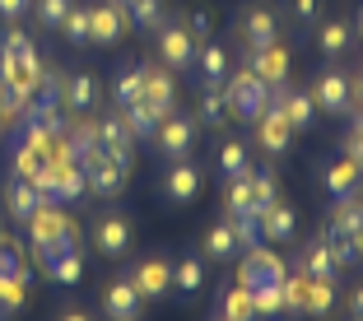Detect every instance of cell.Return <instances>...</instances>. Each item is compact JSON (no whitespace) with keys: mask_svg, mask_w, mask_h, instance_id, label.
<instances>
[{"mask_svg":"<svg viewBox=\"0 0 363 321\" xmlns=\"http://www.w3.org/2000/svg\"><path fill=\"white\" fill-rule=\"evenodd\" d=\"M270 107H279V112H284V121L294 130H308L312 121V112H317V103H312L308 94H294V89H284V84H270Z\"/></svg>","mask_w":363,"mask_h":321,"instance_id":"30bf717a","label":"cell"},{"mask_svg":"<svg viewBox=\"0 0 363 321\" xmlns=\"http://www.w3.org/2000/svg\"><path fill=\"white\" fill-rule=\"evenodd\" d=\"M47 279H56V284H79L84 279V261H79V252H65V257L47 261Z\"/></svg>","mask_w":363,"mask_h":321,"instance_id":"1f68e13d","label":"cell"},{"mask_svg":"<svg viewBox=\"0 0 363 321\" xmlns=\"http://www.w3.org/2000/svg\"><path fill=\"white\" fill-rule=\"evenodd\" d=\"M303 270H308L312 279H335L340 270H335V261H331V247H326V233L317 237V242L303 252Z\"/></svg>","mask_w":363,"mask_h":321,"instance_id":"4316f807","label":"cell"},{"mask_svg":"<svg viewBox=\"0 0 363 321\" xmlns=\"http://www.w3.org/2000/svg\"><path fill=\"white\" fill-rule=\"evenodd\" d=\"M14 177H23V182H33V186H43V177H47V154L33 145V140H19L14 145Z\"/></svg>","mask_w":363,"mask_h":321,"instance_id":"44dd1931","label":"cell"},{"mask_svg":"<svg viewBox=\"0 0 363 321\" xmlns=\"http://www.w3.org/2000/svg\"><path fill=\"white\" fill-rule=\"evenodd\" d=\"M154 145H159V154L163 159H186L191 154V145H196V126H191V117H159V126H154Z\"/></svg>","mask_w":363,"mask_h":321,"instance_id":"277c9868","label":"cell"},{"mask_svg":"<svg viewBox=\"0 0 363 321\" xmlns=\"http://www.w3.org/2000/svg\"><path fill=\"white\" fill-rule=\"evenodd\" d=\"M98 140H103V154H107V159H117L121 168H130V145H135V135H130V126L121 121V112H117V117H103V121H98Z\"/></svg>","mask_w":363,"mask_h":321,"instance_id":"8fae6325","label":"cell"},{"mask_svg":"<svg viewBox=\"0 0 363 321\" xmlns=\"http://www.w3.org/2000/svg\"><path fill=\"white\" fill-rule=\"evenodd\" d=\"M61 33H65V43H70V47H84L89 43V10H84V5H70V10H65Z\"/></svg>","mask_w":363,"mask_h":321,"instance_id":"d590c367","label":"cell"},{"mask_svg":"<svg viewBox=\"0 0 363 321\" xmlns=\"http://www.w3.org/2000/svg\"><path fill=\"white\" fill-rule=\"evenodd\" d=\"M326 247H331L335 270H350L354 261H359V252H354V237H350V233H331V228H326Z\"/></svg>","mask_w":363,"mask_h":321,"instance_id":"ab89813d","label":"cell"},{"mask_svg":"<svg viewBox=\"0 0 363 321\" xmlns=\"http://www.w3.org/2000/svg\"><path fill=\"white\" fill-rule=\"evenodd\" d=\"M117 5H130V0H117Z\"/></svg>","mask_w":363,"mask_h":321,"instance_id":"9f6ffc18","label":"cell"},{"mask_svg":"<svg viewBox=\"0 0 363 321\" xmlns=\"http://www.w3.org/2000/svg\"><path fill=\"white\" fill-rule=\"evenodd\" d=\"M354 126H363V112H359V117H354Z\"/></svg>","mask_w":363,"mask_h":321,"instance_id":"11a10c76","label":"cell"},{"mask_svg":"<svg viewBox=\"0 0 363 321\" xmlns=\"http://www.w3.org/2000/svg\"><path fill=\"white\" fill-rule=\"evenodd\" d=\"M130 284L140 289V298H163V293L172 289V266L163 257H145L130 270Z\"/></svg>","mask_w":363,"mask_h":321,"instance_id":"9c48e42d","label":"cell"},{"mask_svg":"<svg viewBox=\"0 0 363 321\" xmlns=\"http://www.w3.org/2000/svg\"><path fill=\"white\" fill-rule=\"evenodd\" d=\"M317 43H321V52H326V56H340L345 43H350V23H345V19H326Z\"/></svg>","mask_w":363,"mask_h":321,"instance_id":"74e56055","label":"cell"},{"mask_svg":"<svg viewBox=\"0 0 363 321\" xmlns=\"http://www.w3.org/2000/svg\"><path fill=\"white\" fill-rule=\"evenodd\" d=\"M140 84H145V65H140V70H121V75L112 79V103L117 107L140 103Z\"/></svg>","mask_w":363,"mask_h":321,"instance_id":"d6a6232c","label":"cell"},{"mask_svg":"<svg viewBox=\"0 0 363 321\" xmlns=\"http://www.w3.org/2000/svg\"><path fill=\"white\" fill-rule=\"evenodd\" d=\"M350 98H359V103H363V75H359V79L350 84Z\"/></svg>","mask_w":363,"mask_h":321,"instance_id":"db71d44e","label":"cell"},{"mask_svg":"<svg viewBox=\"0 0 363 321\" xmlns=\"http://www.w3.org/2000/svg\"><path fill=\"white\" fill-rule=\"evenodd\" d=\"M201 196V168L186 159H172L168 177H163V201L168 205H191Z\"/></svg>","mask_w":363,"mask_h":321,"instance_id":"52a82bcc","label":"cell"},{"mask_svg":"<svg viewBox=\"0 0 363 321\" xmlns=\"http://www.w3.org/2000/svg\"><path fill=\"white\" fill-rule=\"evenodd\" d=\"M84 182H89V191H98V196H121V186H126V177H130V168H121L117 159H107L103 150L98 154H89L84 163Z\"/></svg>","mask_w":363,"mask_h":321,"instance_id":"5b68a950","label":"cell"},{"mask_svg":"<svg viewBox=\"0 0 363 321\" xmlns=\"http://www.w3.org/2000/svg\"><path fill=\"white\" fill-rule=\"evenodd\" d=\"M224 103L233 107V117L238 121H257L261 112L270 107V84L247 65V70H238L233 79H228V89H224Z\"/></svg>","mask_w":363,"mask_h":321,"instance_id":"7a4b0ae2","label":"cell"},{"mask_svg":"<svg viewBox=\"0 0 363 321\" xmlns=\"http://www.w3.org/2000/svg\"><path fill=\"white\" fill-rule=\"evenodd\" d=\"M201 284H205V266L196 257H186V261L172 266V289H177V293H196Z\"/></svg>","mask_w":363,"mask_h":321,"instance_id":"e575fe53","label":"cell"},{"mask_svg":"<svg viewBox=\"0 0 363 321\" xmlns=\"http://www.w3.org/2000/svg\"><path fill=\"white\" fill-rule=\"evenodd\" d=\"M70 5H75V0H38V23H43V28H61Z\"/></svg>","mask_w":363,"mask_h":321,"instance_id":"f6af8a7d","label":"cell"},{"mask_svg":"<svg viewBox=\"0 0 363 321\" xmlns=\"http://www.w3.org/2000/svg\"><path fill=\"white\" fill-rule=\"evenodd\" d=\"M354 186H359V163L354 159H335L331 168H326V191H331V201L354 196Z\"/></svg>","mask_w":363,"mask_h":321,"instance_id":"d4e9b609","label":"cell"},{"mask_svg":"<svg viewBox=\"0 0 363 321\" xmlns=\"http://www.w3.org/2000/svg\"><path fill=\"white\" fill-rule=\"evenodd\" d=\"M312 103L326 107V112H345V107H350V79H345L340 70H326V75L317 79V94H312Z\"/></svg>","mask_w":363,"mask_h":321,"instance_id":"ffe728a7","label":"cell"},{"mask_svg":"<svg viewBox=\"0 0 363 321\" xmlns=\"http://www.w3.org/2000/svg\"><path fill=\"white\" fill-rule=\"evenodd\" d=\"M224 205H228V214H257V205H252V172H238V177L224 182Z\"/></svg>","mask_w":363,"mask_h":321,"instance_id":"484cf974","label":"cell"},{"mask_svg":"<svg viewBox=\"0 0 363 321\" xmlns=\"http://www.w3.org/2000/svg\"><path fill=\"white\" fill-rule=\"evenodd\" d=\"M61 321H89V312H79V308L75 312H61Z\"/></svg>","mask_w":363,"mask_h":321,"instance_id":"f5cc1de1","label":"cell"},{"mask_svg":"<svg viewBox=\"0 0 363 321\" xmlns=\"http://www.w3.org/2000/svg\"><path fill=\"white\" fill-rule=\"evenodd\" d=\"M289 135H294V126L284 121V112H279V107H266V112L257 117V140H261V150L284 154V150H289Z\"/></svg>","mask_w":363,"mask_h":321,"instance_id":"2e32d148","label":"cell"},{"mask_svg":"<svg viewBox=\"0 0 363 321\" xmlns=\"http://www.w3.org/2000/svg\"><path fill=\"white\" fill-rule=\"evenodd\" d=\"M0 237H5V233H0Z\"/></svg>","mask_w":363,"mask_h":321,"instance_id":"91938a15","label":"cell"},{"mask_svg":"<svg viewBox=\"0 0 363 321\" xmlns=\"http://www.w3.org/2000/svg\"><path fill=\"white\" fill-rule=\"evenodd\" d=\"M359 33H363V19H359Z\"/></svg>","mask_w":363,"mask_h":321,"instance_id":"6f0895ef","label":"cell"},{"mask_svg":"<svg viewBox=\"0 0 363 321\" xmlns=\"http://www.w3.org/2000/svg\"><path fill=\"white\" fill-rule=\"evenodd\" d=\"M121 38V5L107 0V5H89V43L94 47H112Z\"/></svg>","mask_w":363,"mask_h":321,"instance_id":"7c38bea8","label":"cell"},{"mask_svg":"<svg viewBox=\"0 0 363 321\" xmlns=\"http://www.w3.org/2000/svg\"><path fill=\"white\" fill-rule=\"evenodd\" d=\"M257 224H261V237H270V242H289L294 228H298V214L289 210L284 201H270L266 210L257 214Z\"/></svg>","mask_w":363,"mask_h":321,"instance_id":"9a60e30c","label":"cell"},{"mask_svg":"<svg viewBox=\"0 0 363 321\" xmlns=\"http://www.w3.org/2000/svg\"><path fill=\"white\" fill-rule=\"evenodd\" d=\"M270 201H279V191H275V172H252V205H257V214L266 210Z\"/></svg>","mask_w":363,"mask_h":321,"instance_id":"7bdbcfd3","label":"cell"},{"mask_svg":"<svg viewBox=\"0 0 363 321\" xmlns=\"http://www.w3.org/2000/svg\"><path fill=\"white\" fill-rule=\"evenodd\" d=\"M117 112H121V121L130 126V135H135V140H150L154 126H159V112H154L150 103H130V107H117Z\"/></svg>","mask_w":363,"mask_h":321,"instance_id":"f1b7e54d","label":"cell"},{"mask_svg":"<svg viewBox=\"0 0 363 321\" xmlns=\"http://www.w3.org/2000/svg\"><path fill=\"white\" fill-rule=\"evenodd\" d=\"M233 252H238V242H233V219H228V224H214L210 233H205V257L228 261Z\"/></svg>","mask_w":363,"mask_h":321,"instance_id":"836d02e7","label":"cell"},{"mask_svg":"<svg viewBox=\"0 0 363 321\" xmlns=\"http://www.w3.org/2000/svg\"><path fill=\"white\" fill-rule=\"evenodd\" d=\"M350 308H354V317H363V284L354 289V298H350Z\"/></svg>","mask_w":363,"mask_h":321,"instance_id":"f907efd6","label":"cell"},{"mask_svg":"<svg viewBox=\"0 0 363 321\" xmlns=\"http://www.w3.org/2000/svg\"><path fill=\"white\" fill-rule=\"evenodd\" d=\"M28 242H33L38 266H47V261L75 252V219H70L61 205L43 201L38 210H33V219H28Z\"/></svg>","mask_w":363,"mask_h":321,"instance_id":"6da1fadb","label":"cell"},{"mask_svg":"<svg viewBox=\"0 0 363 321\" xmlns=\"http://www.w3.org/2000/svg\"><path fill=\"white\" fill-rule=\"evenodd\" d=\"M354 321H363V317H354Z\"/></svg>","mask_w":363,"mask_h":321,"instance_id":"680465c9","label":"cell"},{"mask_svg":"<svg viewBox=\"0 0 363 321\" xmlns=\"http://www.w3.org/2000/svg\"><path fill=\"white\" fill-rule=\"evenodd\" d=\"M331 308H335V279H308L303 312H308V317H331Z\"/></svg>","mask_w":363,"mask_h":321,"instance_id":"83f0119b","label":"cell"},{"mask_svg":"<svg viewBox=\"0 0 363 321\" xmlns=\"http://www.w3.org/2000/svg\"><path fill=\"white\" fill-rule=\"evenodd\" d=\"M23 289H28V284H23L19 275H14V270H0V303H5V308H23Z\"/></svg>","mask_w":363,"mask_h":321,"instance_id":"ee69618b","label":"cell"},{"mask_svg":"<svg viewBox=\"0 0 363 321\" xmlns=\"http://www.w3.org/2000/svg\"><path fill=\"white\" fill-rule=\"evenodd\" d=\"M252 308H257V317H289L284 284H261V289H252Z\"/></svg>","mask_w":363,"mask_h":321,"instance_id":"f546056e","label":"cell"},{"mask_svg":"<svg viewBox=\"0 0 363 321\" xmlns=\"http://www.w3.org/2000/svg\"><path fill=\"white\" fill-rule=\"evenodd\" d=\"M159 56L168 70H186V65H196V38L182 23H163L159 28Z\"/></svg>","mask_w":363,"mask_h":321,"instance_id":"8992f818","label":"cell"},{"mask_svg":"<svg viewBox=\"0 0 363 321\" xmlns=\"http://www.w3.org/2000/svg\"><path fill=\"white\" fill-rule=\"evenodd\" d=\"M182 28L191 33V38H205V33H210V14H186V23H182Z\"/></svg>","mask_w":363,"mask_h":321,"instance_id":"c3c4849f","label":"cell"},{"mask_svg":"<svg viewBox=\"0 0 363 321\" xmlns=\"http://www.w3.org/2000/svg\"><path fill=\"white\" fill-rule=\"evenodd\" d=\"M130 19H135V28L159 33L163 28V5L159 0H130Z\"/></svg>","mask_w":363,"mask_h":321,"instance_id":"f35d334b","label":"cell"},{"mask_svg":"<svg viewBox=\"0 0 363 321\" xmlns=\"http://www.w3.org/2000/svg\"><path fill=\"white\" fill-rule=\"evenodd\" d=\"M289 266L270 252L266 242L252 247V252H242V266H238V284H247V289H261V284H284Z\"/></svg>","mask_w":363,"mask_h":321,"instance_id":"3957f363","label":"cell"},{"mask_svg":"<svg viewBox=\"0 0 363 321\" xmlns=\"http://www.w3.org/2000/svg\"><path fill=\"white\" fill-rule=\"evenodd\" d=\"M224 84H205V98H201V121L205 126H219L224 121Z\"/></svg>","mask_w":363,"mask_h":321,"instance_id":"60d3db41","label":"cell"},{"mask_svg":"<svg viewBox=\"0 0 363 321\" xmlns=\"http://www.w3.org/2000/svg\"><path fill=\"white\" fill-rule=\"evenodd\" d=\"M172 75L168 70H159V65H145V84H140V103H150L159 117H168L172 112Z\"/></svg>","mask_w":363,"mask_h":321,"instance_id":"5bb4252c","label":"cell"},{"mask_svg":"<svg viewBox=\"0 0 363 321\" xmlns=\"http://www.w3.org/2000/svg\"><path fill=\"white\" fill-rule=\"evenodd\" d=\"M317 10H321L317 0H294V19H298V23H312V19H317Z\"/></svg>","mask_w":363,"mask_h":321,"instance_id":"7dc6e473","label":"cell"},{"mask_svg":"<svg viewBox=\"0 0 363 321\" xmlns=\"http://www.w3.org/2000/svg\"><path fill=\"white\" fill-rule=\"evenodd\" d=\"M252 317H257V308H252V289H247V284L224 289V298H219V321H252Z\"/></svg>","mask_w":363,"mask_h":321,"instance_id":"cb8c5ba5","label":"cell"},{"mask_svg":"<svg viewBox=\"0 0 363 321\" xmlns=\"http://www.w3.org/2000/svg\"><path fill=\"white\" fill-rule=\"evenodd\" d=\"M38 205H43V191L33 182H23V177H10V182H5V210H10L19 224H28Z\"/></svg>","mask_w":363,"mask_h":321,"instance_id":"e0dca14e","label":"cell"},{"mask_svg":"<svg viewBox=\"0 0 363 321\" xmlns=\"http://www.w3.org/2000/svg\"><path fill=\"white\" fill-rule=\"evenodd\" d=\"M23 10H28V0H0V14H5V19H19Z\"/></svg>","mask_w":363,"mask_h":321,"instance_id":"681fc988","label":"cell"},{"mask_svg":"<svg viewBox=\"0 0 363 321\" xmlns=\"http://www.w3.org/2000/svg\"><path fill=\"white\" fill-rule=\"evenodd\" d=\"M61 103L70 107V112H94V103H98V79L94 75H65Z\"/></svg>","mask_w":363,"mask_h":321,"instance_id":"7402d4cb","label":"cell"},{"mask_svg":"<svg viewBox=\"0 0 363 321\" xmlns=\"http://www.w3.org/2000/svg\"><path fill=\"white\" fill-rule=\"evenodd\" d=\"M350 237H354V252H359V261H363V228H354Z\"/></svg>","mask_w":363,"mask_h":321,"instance_id":"816d5d0a","label":"cell"},{"mask_svg":"<svg viewBox=\"0 0 363 321\" xmlns=\"http://www.w3.org/2000/svg\"><path fill=\"white\" fill-rule=\"evenodd\" d=\"M345 159H354L363 168V126H350V135H345Z\"/></svg>","mask_w":363,"mask_h":321,"instance_id":"bcb514c9","label":"cell"},{"mask_svg":"<svg viewBox=\"0 0 363 321\" xmlns=\"http://www.w3.org/2000/svg\"><path fill=\"white\" fill-rule=\"evenodd\" d=\"M233 242H238V252H252V247L266 242V237H261L257 214H233Z\"/></svg>","mask_w":363,"mask_h":321,"instance_id":"8d00e7d4","label":"cell"},{"mask_svg":"<svg viewBox=\"0 0 363 321\" xmlns=\"http://www.w3.org/2000/svg\"><path fill=\"white\" fill-rule=\"evenodd\" d=\"M354 228H363V196H340V201L331 205V233H354Z\"/></svg>","mask_w":363,"mask_h":321,"instance_id":"603a6c76","label":"cell"},{"mask_svg":"<svg viewBox=\"0 0 363 321\" xmlns=\"http://www.w3.org/2000/svg\"><path fill=\"white\" fill-rule=\"evenodd\" d=\"M103 308H107V317H112V321H140L145 298H140V289L130 284V279H117V284H107Z\"/></svg>","mask_w":363,"mask_h":321,"instance_id":"4fadbf2b","label":"cell"},{"mask_svg":"<svg viewBox=\"0 0 363 321\" xmlns=\"http://www.w3.org/2000/svg\"><path fill=\"white\" fill-rule=\"evenodd\" d=\"M219 172H224V177H238V172H252V168H247V150L238 145V140H228L224 150H219Z\"/></svg>","mask_w":363,"mask_h":321,"instance_id":"b9f144b4","label":"cell"},{"mask_svg":"<svg viewBox=\"0 0 363 321\" xmlns=\"http://www.w3.org/2000/svg\"><path fill=\"white\" fill-rule=\"evenodd\" d=\"M279 38V19H275V10L270 5H247V14H242V43H247V52H257V47H270Z\"/></svg>","mask_w":363,"mask_h":321,"instance_id":"ba28073f","label":"cell"},{"mask_svg":"<svg viewBox=\"0 0 363 321\" xmlns=\"http://www.w3.org/2000/svg\"><path fill=\"white\" fill-rule=\"evenodd\" d=\"M201 75H205V84H224V79H228V56H224L219 43L201 47Z\"/></svg>","mask_w":363,"mask_h":321,"instance_id":"4dcf8cb0","label":"cell"},{"mask_svg":"<svg viewBox=\"0 0 363 321\" xmlns=\"http://www.w3.org/2000/svg\"><path fill=\"white\" fill-rule=\"evenodd\" d=\"M94 242H98L103 257H121V252L130 247V224H126V219H117V214H107V219H98Z\"/></svg>","mask_w":363,"mask_h":321,"instance_id":"d6986e66","label":"cell"},{"mask_svg":"<svg viewBox=\"0 0 363 321\" xmlns=\"http://www.w3.org/2000/svg\"><path fill=\"white\" fill-rule=\"evenodd\" d=\"M247 56H252V70H257L266 84H284V75H289V52L279 43L257 47V52H247Z\"/></svg>","mask_w":363,"mask_h":321,"instance_id":"ac0fdd59","label":"cell"}]
</instances>
